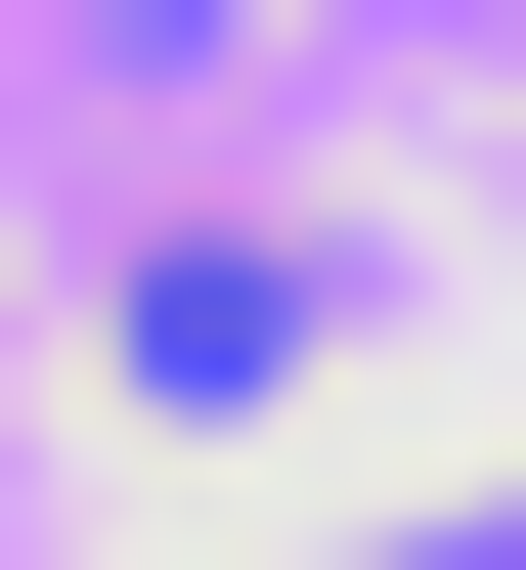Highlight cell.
<instances>
[{
    "label": "cell",
    "mask_w": 526,
    "mask_h": 570,
    "mask_svg": "<svg viewBox=\"0 0 526 570\" xmlns=\"http://www.w3.org/2000/svg\"><path fill=\"white\" fill-rule=\"evenodd\" d=\"M307 352H351V264H307V219H176V264H132V439H264Z\"/></svg>",
    "instance_id": "1"
}]
</instances>
